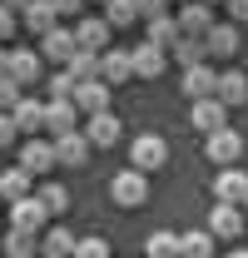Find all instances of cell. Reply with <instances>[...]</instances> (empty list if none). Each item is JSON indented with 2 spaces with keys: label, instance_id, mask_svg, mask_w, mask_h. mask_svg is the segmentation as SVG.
<instances>
[{
  "label": "cell",
  "instance_id": "obj_5",
  "mask_svg": "<svg viewBox=\"0 0 248 258\" xmlns=\"http://www.w3.org/2000/svg\"><path fill=\"white\" fill-rule=\"evenodd\" d=\"M179 30L184 35H194V40H204V35L214 30L218 20H214V5H204V0H189V5H179Z\"/></svg>",
  "mask_w": 248,
  "mask_h": 258
},
{
  "label": "cell",
  "instance_id": "obj_34",
  "mask_svg": "<svg viewBox=\"0 0 248 258\" xmlns=\"http://www.w3.org/2000/svg\"><path fill=\"white\" fill-rule=\"evenodd\" d=\"M20 85H15V80H10V75H0V114H15V104H20Z\"/></svg>",
  "mask_w": 248,
  "mask_h": 258
},
{
  "label": "cell",
  "instance_id": "obj_21",
  "mask_svg": "<svg viewBox=\"0 0 248 258\" xmlns=\"http://www.w3.org/2000/svg\"><path fill=\"white\" fill-rule=\"evenodd\" d=\"M10 119H15V129H25V134L35 139V129H45V104L25 95L20 104H15V114H10Z\"/></svg>",
  "mask_w": 248,
  "mask_h": 258
},
{
  "label": "cell",
  "instance_id": "obj_17",
  "mask_svg": "<svg viewBox=\"0 0 248 258\" xmlns=\"http://www.w3.org/2000/svg\"><path fill=\"white\" fill-rule=\"evenodd\" d=\"M20 20H25V25H30V35H40V40H45L50 30H60V10H55V0H35Z\"/></svg>",
  "mask_w": 248,
  "mask_h": 258
},
{
  "label": "cell",
  "instance_id": "obj_6",
  "mask_svg": "<svg viewBox=\"0 0 248 258\" xmlns=\"http://www.w3.org/2000/svg\"><path fill=\"white\" fill-rule=\"evenodd\" d=\"M40 75H45V55H40V50H10V80H15L20 90L40 85Z\"/></svg>",
  "mask_w": 248,
  "mask_h": 258
},
{
  "label": "cell",
  "instance_id": "obj_37",
  "mask_svg": "<svg viewBox=\"0 0 248 258\" xmlns=\"http://www.w3.org/2000/svg\"><path fill=\"white\" fill-rule=\"evenodd\" d=\"M139 15L144 20H164L169 15V0H139Z\"/></svg>",
  "mask_w": 248,
  "mask_h": 258
},
{
  "label": "cell",
  "instance_id": "obj_45",
  "mask_svg": "<svg viewBox=\"0 0 248 258\" xmlns=\"http://www.w3.org/2000/svg\"><path fill=\"white\" fill-rule=\"evenodd\" d=\"M204 5H223V0H204Z\"/></svg>",
  "mask_w": 248,
  "mask_h": 258
},
{
  "label": "cell",
  "instance_id": "obj_44",
  "mask_svg": "<svg viewBox=\"0 0 248 258\" xmlns=\"http://www.w3.org/2000/svg\"><path fill=\"white\" fill-rule=\"evenodd\" d=\"M228 258H248V248H228Z\"/></svg>",
  "mask_w": 248,
  "mask_h": 258
},
{
  "label": "cell",
  "instance_id": "obj_33",
  "mask_svg": "<svg viewBox=\"0 0 248 258\" xmlns=\"http://www.w3.org/2000/svg\"><path fill=\"white\" fill-rule=\"evenodd\" d=\"M35 199L45 204V214H50V219H55V214H65V209H70V189H65V184H45V189L35 194Z\"/></svg>",
  "mask_w": 248,
  "mask_h": 258
},
{
  "label": "cell",
  "instance_id": "obj_8",
  "mask_svg": "<svg viewBox=\"0 0 248 258\" xmlns=\"http://www.w3.org/2000/svg\"><path fill=\"white\" fill-rule=\"evenodd\" d=\"M189 119H194V129H204V134H218V129H228V104L223 99H199L189 109Z\"/></svg>",
  "mask_w": 248,
  "mask_h": 258
},
{
  "label": "cell",
  "instance_id": "obj_48",
  "mask_svg": "<svg viewBox=\"0 0 248 258\" xmlns=\"http://www.w3.org/2000/svg\"><path fill=\"white\" fill-rule=\"evenodd\" d=\"M184 5H189V0H184Z\"/></svg>",
  "mask_w": 248,
  "mask_h": 258
},
{
  "label": "cell",
  "instance_id": "obj_14",
  "mask_svg": "<svg viewBox=\"0 0 248 258\" xmlns=\"http://www.w3.org/2000/svg\"><path fill=\"white\" fill-rule=\"evenodd\" d=\"M75 119H80V109H75V99H50L45 104V129L60 139V134H75Z\"/></svg>",
  "mask_w": 248,
  "mask_h": 258
},
{
  "label": "cell",
  "instance_id": "obj_27",
  "mask_svg": "<svg viewBox=\"0 0 248 258\" xmlns=\"http://www.w3.org/2000/svg\"><path fill=\"white\" fill-rule=\"evenodd\" d=\"M0 248H5V258H35L40 233H20V228H10V233L0 238Z\"/></svg>",
  "mask_w": 248,
  "mask_h": 258
},
{
  "label": "cell",
  "instance_id": "obj_11",
  "mask_svg": "<svg viewBox=\"0 0 248 258\" xmlns=\"http://www.w3.org/2000/svg\"><path fill=\"white\" fill-rule=\"evenodd\" d=\"M90 149H94V144L85 139V134H80V129L55 139V159H60V169H80V164L90 159Z\"/></svg>",
  "mask_w": 248,
  "mask_h": 258
},
{
  "label": "cell",
  "instance_id": "obj_42",
  "mask_svg": "<svg viewBox=\"0 0 248 258\" xmlns=\"http://www.w3.org/2000/svg\"><path fill=\"white\" fill-rule=\"evenodd\" d=\"M0 5H10V10H20V15H25V10H30L35 0H0Z\"/></svg>",
  "mask_w": 248,
  "mask_h": 258
},
{
  "label": "cell",
  "instance_id": "obj_38",
  "mask_svg": "<svg viewBox=\"0 0 248 258\" xmlns=\"http://www.w3.org/2000/svg\"><path fill=\"white\" fill-rule=\"evenodd\" d=\"M15 25H20V15H15L10 5H0V40H10V35H15Z\"/></svg>",
  "mask_w": 248,
  "mask_h": 258
},
{
  "label": "cell",
  "instance_id": "obj_30",
  "mask_svg": "<svg viewBox=\"0 0 248 258\" xmlns=\"http://www.w3.org/2000/svg\"><path fill=\"white\" fill-rule=\"evenodd\" d=\"M99 60H104V55H90V50H80V55L65 64V70L75 75V85H90V80H99Z\"/></svg>",
  "mask_w": 248,
  "mask_h": 258
},
{
  "label": "cell",
  "instance_id": "obj_23",
  "mask_svg": "<svg viewBox=\"0 0 248 258\" xmlns=\"http://www.w3.org/2000/svg\"><path fill=\"white\" fill-rule=\"evenodd\" d=\"M214 99H223V104H243V99H248V75L223 70V75H218V95Z\"/></svg>",
  "mask_w": 248,
  "mask_h": 258
},
{
  "label": "cell",
  "instance_id": "obj_41",
  "mask_svg": "<svg viewBox=\"0 0 248 258\" xmlns=\"http://www.w3.org/2000/svg\"><path fill=\"white\" fill-rule=\"evenodd\" d=\"M80 5H85V0H55V10H60V15H75Z\"/></svg>",
  "mask_w": 248,
  "mask_h": 258
},
{
  "label": "cell",
  "instance_id": "obj_7",
  "mask_svg": "<svg viewBox=\"0 0 248 258\" xmlns=\"http://www.w3.org/2000/svg\"><path fill=\"white\" fill-rule=\"evenodd\" d=\"M75 40H80V50L104 55V50H109V20H104V15H85V20L75 25Z\"/></svg>",
  "mask_w": 248,
  "mask_h": 258
},
{
  "label": "cell",
  "instance_id": "obj_29",
  "mask_svg": "<svg viewBox=\"0 0 248 258\" xmlns=\"http://www.w3.org/2000/svg\"><path fill=\"white\" fill-rule=\"evenodd\" d=\"M104 20H109V30L134 25V20H139V0H109V5H104Z\"/></svg>",
  "mask_w": 248,
  "mask_h": 258
},
{
  "label": "cell",
  "instance_id": "obj_43",
  "mask_svg": "<svg viewBox=\"0 0 248 258\" xmlns=\"http://www.w3.org/2000/svg\"><path fill=\"white\" fill-rule=\"evenodd\" d=\"M0 75H10V50H0Z\"/></svg>",
  "mask_w": 248,
  "mask_h": 258
},
{
  "label": "cell",
  "instance_id": "obj_12",
  "mask_svg": "<svg viewBox=\"0 0 248 258\" xmlns=\"http://www.w3.org/2000/svg\"><path fill=\"white\" fill-rule=\"evenodd\" d=\"M214 194H218V204H238V209H243V199H248V174H243V169H218Z\"/></svg>",
  "mask_w": 248,
  "mask_h": 258
},
{
  "label": "cell",
  "instance_id": "obj_10",
  "mask_svg": "<svg viewBox=\"0 0 248 258\" xmlns=\"http://www.w3.org/2000/svg\"><path fill=\"white\" fill-rule=\"evenodd\" d=\"M40 55H45V60H55V64H70L75 60V55H80V40H75V30H50L45 35V40H40Z\"/></svg>",
  "mask_w": 248,
  "mask_h": 258
},
{
  "label": "cell",
  "instance_id": "obj_19",
  "mask_svg": "<svg viewBox=\"0 0 248 258\" xmlns=\"http://www.w3.org/2000/svg\"><path fill=\"white\" fill-rule=\"evenodd\" d=\"M129 55H134V75H139V80H159V75H164V60H169V55L154 50L149 40H144V45H134Z\"/></svg>",
  "mask_w": 248,
  "mask_h": 258
},
{
  "label": "cell",
  "instance_id": "obj_15",
  "mask_svg": "<svg viewBox=\"0 0 248 258\" xmlns=\"http://www.w3.org/2000/svg\"><path fill=\"white\" fill-rule=\"evenodd\" d=\"M209 233L214 238H238L243 233V209L238 204H218L214 214H209Z\"/></svg>",
  "mask_w": 248,
  "mask_h": 258
},
{
  "label": "cell",
  "instance_id": "obj_39",
  "mask_svg": "<svg viewBox=\"0 0 248 258\" xmlns=\"http://www.w3.org/2000/svg\"><path fill=\"white\" fill-rule=\"evenodd\" d=\"M5 144H15V119H10V114H0V149H5Z\"/></svg>",
  "mask_w": 248,
  "mask_h": 258
},
{
  "label": "cell",
  "instance_id": "obj_35",
  "mask_svg": "<svg viewBox=\"0 0 248 258\" xmlns=\"http://www.w3.org/2000/svg\"><path fill=\"white\" fill-rule=\"evenodd\" d=\"M75 90H80V85H75V75H70V70H60V75L50 80V99H75Z\"/></svg>",
  "mask_w": 248,
  "mask_h": 258
},
{
  "label": "cell",
  "instance_id": "obj_28",
  "mask_svg": "<svg viewBox=\"0 0 248 258\" xmlns=\"http://www.w3.org/2000/svg\"><path fill=\"white\" fill-rule=\"evenodd\" d=\"M174 60L184 64V70H194V64H209V45H204V40H194V35H184V40L174 45Z\"/></svg>",
  "mask_w": 248,
  "mask_h": 258
},
{
  "label": "cell",
  "instance_id": "obj_1",
  "mask_svg": "<svg viewBox=\"0 0 248 258\" xmlns=\"http://www.w3.org/2000/svg\"><path fill=\"white\" fill-rule=\"evenodd\" d=\"M109 199H114L119 209H139V204L149 199V174H139V169H119V174L109 179Z\"/></svg>",
  "mask_w": 248,
  "mask_h": 258
},
{
  "label": "cell",
  "instance_id": "obj_16",
  "mask_svg": "<svg viewBox=\"0 0 248 258\" xmlns=\"http://www.w3.org/2000/svg\"><path fill=\"white\" fill-rule=\"evenodd\" d=\"M99 80H104V85H124V80H134V55H129V50H104V60H99Z\"/></svg>",
  "mask_w": 248,
  "mask_h": 258
},
{
  "label": "cell",
  "instance_id": "obj_4",
  "mask_svg": "<svg viewBox=\"0 0 248 258\" xmlns=\"http://www.w3.org/2000/svg\"><path fill=\"white\" fill-rule=\"evenodd\" d=\"M209 159H214L218 169H233V164L243 159V134H238V129H218V134H209Z\"/></svg>",
  "mask_w": 248,
  "mask_h": 258
},
{
  "label": "cell",
  "instance_id": "obj_20",
  "mask_svg": "<svg viewBox=\"0 0 248 258\" xmlns=\"http://www.w3.org/2000/svg\"><path fill=\"white\" fill-rule=\"evenodd\" d=\"M80 248V238L70 233V228H50V233H40V253L45 258H75Z\"/></svg>",
  "mask_w": 248,
  "mask_h": 258
},
{
  "label": "cell",
  "instance_id": "obj_24",
  "mask_svg": "<svg viewBox=\"0 0 248 258\" xmlns=\"http://www.w3.org/2000/svg\"><path fill=\"white\" fill-rule=\"evenodd\" d=\"M179 40H184V30H179V20H174V15L149 20V45H154V50H174Z\"/></svg>",
  "mask_w": 248,
  "mask_h": 258
},
{
  "label": "cell",
  "instance_id": "obj_2",
  "mask_svg": "<svg viewBox=\"0 0 248 258\" xmlns=\"http://www.w3.org/2000/svg\"><path fill=\"white\" fill-rule=\"evenodd\" d=\"M129 159H134V169H139V174L164 169V159H169V144H164L159 134H139V139L129 144Z\"/></svg>",
  "mask_w": 248,
  "mask_h": 258
},
{
  "label": "cell",
  "instance_id": "obj_36",
  "mask_svg": "<svg viewBox=\"0 0 248 258\" xmlns=\"http://www.w3.org/2000/svg\"><path fill=\"white\" fill-rule=\"evenodd\" d=\"M75 258H109V243H104V238H80Z\"/></svg>",
  "mask_w": 248,
  "mask_h": 258
},
{
  "label": "cell",
  "instance_id": "obj_46",
  "mask_svg": "<svg viewBox=\"0 0 248 258\" xmlns=\"http://www.w3.org/2000/svg\"><path fill=\"white\" fill-rule=\"evenodd\" d=\"M243 219H248V199H243Z\"/></svg>",
  "mask_w": 248,
  "mask_h": 258
},
{
  "label": "cell",
  "instance_id": "obj_18",
  "mask_svg": "<svg viewBox=\"0 0 248 258\" xmlns=\"http://www.w3.org/2000/svg\"><path fill=\"white\" fill-rule=\"evenodd\" d=\"M75 109H85V114H109V85H104V80L80 85V90H75Z\"/></svg>",
  "mask_w": 248,
  "mask_h": 258
},
{
  "label": "cell",
  "instance_id": "obj_9",
  "mask_svg": "<svg viewBox=\"0 0 248 258\" xmlns=\"http://www.w3.org/2000/svg\"><path fill=\"white\" fill-rule=\"evenodd\" d=\"M45 219H50V214H45V204H40L35 194L20 199V204H10V228H20V233H40Z\"/></svg>",
  "mask_w": 248,
  "mask_h": 258
},
{
  "label": "cell",
  "instance_id": "obj_32",
  "mask_svg": "<svg viewBox=\"0 0 248 258\" xmlns=\"http://www.w3.org/2000/svg\"><path fill=\"white\" fill-rule=\"evenodd\" d=\"M144 253H149V258H179V233H169V228H159V233H149Z\"/></svg>",
  "mask_w": 248,
  "mask_h": 258
},
{
  "label": "cell",
  "instance_id": "obj_26",
  "mask_svg": "<svg viewBox=\"0 0 248 258\" xmlns=\"http://www.w3.org/2000/svg\"><path fill=\"white\" fill-rule=\"evenodd\" d=\"M0 199H10V204H20V199H30V174H25L20 164L0 174Z\"/></svg>",
  "mask_w": 248,
  "mask_h": 258
},
{
  "label": "cell",
  "instance_id": "obj_13",
  "mask_svg": "<svg viewBox=\"0 0 248 258\" xmlns=\"http://www.w3.org/2000/svg\"><path fill=\"white\" fill-rule=\"evenodd\" d=\"M184 95L199 104V99H214L218 95V70H209V64H194V70H184Z\"/></svg>",
  "mask_w": 248,
  "mask_h": 258
},
{
  "label": "cell",
  "instance_id": "obj_25",
  "mask_svg": "<svg viewBox=\"0 0 248 258\" xmlns=\"http://www.w3.org/2000/svg\"><path fill=\"white\" fill-rule=\"evenodd\" d=\"M119 119H114V114H90V124H85V139H90V144H114V139H119Z\"/></svg>",
  "mask_w": 248,
  "mask_h": 258
},
{
  "label": "cell",
  "instance_id": "obj_3",
  "mask_svg": "<svg viewBox=\"0 0 248 258\" xmlns=\"http://www.w3.org/2000/svg\"><path fill=\"white\" fill-rule=\"evenodd\" d=\"M20 169H25V174H50V169H60L55 139H25V144H20Z\"/></svg>",
  "mask_w": 248,
  "mask_h": 258
},
{
  "label": "cell",
  "instance_id": "obj_22",
  "mask_svg": "<svg viewBox=\"0 0 248 258\" xmlns=\"http://www.w3.org/2000/svg\"><path fill=\"white\" fill-rule=\"evenodd\" d=\"M179 258H214V233H209V228L179 233Z\"/></svg>",
  "mask_w": 248,
  "mask_h": 258
},
{
  "label": "cell",
  "instance_id": "obj_40",
  "mask_svg": "<svg viewBox=\"0 0 248 258\" xmlns=\"http://www.w3.org/2000/svg\"><path fill=\"white\" fill-rule=\"evenodd\" d=\"M228 15L233 20H248V0H228Z\"/></svg>",
  "mask_w": 248,
  "mask_h": 258
},
{
  "label": "cell",
  "instance_id": "obj_47",
  "mask_svg": "<svg viewBox=\"0 0 248 258\" xmlns=\"http://www.w3.org/2000/svg\"><path fill=\"white\" fill-rule=\"evenodd\" d=\"M104 5H109V0H104Z\"/></svg>",
  "mask_w": 248,
  "mask_h": 258
},
{
  "label": "cell",
  "instance_id": "obj_31",
  "mask_svg": "<svg viewBox=\"0 0 248 258\" xmlns=\"http://www.w3.org/2000/svg\"><path fill=\"white\" fill-rule=\"evenodd\" d=\"M204 45H209V55H233L238 50V30L233 25H214V30L204 35Z\"/></svg>",
  "mask_w": 248,
  "mask_h": 258
}]
</instances>
